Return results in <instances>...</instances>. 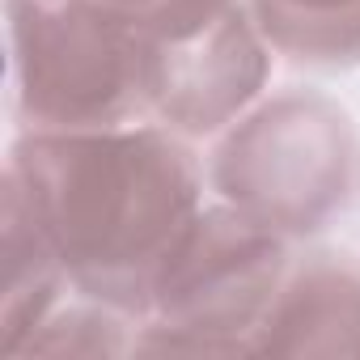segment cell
<instances>
[{
  "mask_svg": "<svg viewBox=\"0 0 360 360\" xmlns=\"http://www.w3.org/2000/svg\"><path fill=\"white\" fill-rule=\"evenodd\" d=\"M136 335H140V318L110 309L102 301L77 297L68 305H60L22 347V356L30 352H68V356H127L136 352Z\"/></svg>",
  "mask_w": 360,
  "mask_h": 360,
  "instance_id": "obj_9",
  "label": "cell"
},
{
  "mask_svg": "<svg viewBox=\"0 0 360 360\" xmlns=\"http://www.w3.org/2000/svg\"><path fill=\"white\" fill-rule=\"evenodd\" d=\"M255 356H360V259L343 250L292 259Z\"/></svg>",
  "mask_w": 360,
  "mask_h": 360,
  "instance_id": "obj_6",
  "label": "cell"
},
{
  "mask_svg": "<svg viewBox=\"0 0 360 360\" xmlns=\"http://www.w3.org/2000/svg\"><path fill=\"white\" fill-rule=\"evenodd\" d=\"M5 297H0V347L9 356H22L26 339L64 305V292H72V280L47 242V233L34 225V217L22 208V200L5 187Z\"/></svg>",
  "mask_w": 360,
  "mask_h": 360,
  "instance_id": "obj_7",
  "label": "cell"
},
{
  "mask_svg": "<svg viewBox=\"0 0 360 360\" xmlns=\"http://www.w3.org/2000/svg\"><path fill=\"white\" fill-rule=\"evenodd\" d=\"M360 140L339 102L314 89L259 98L217 136L208 187L288 242L326 229L356 187Z\"/></svg>",
  "mask_w": 360,
  "mask_h": 360,
  "instance_id": "obj_2",
  "label": "cell"
},
{
  "mask_svg": "<svg viewBox=\"0 0 360 360\" xmlns=\"http://www.w3.org/2000/svg\"><path fill=\"white\" fill-rule=\"evenodd\" d=\"M208 169L191 140L161 123L22 131L5 187L56 246L72 292L148 314L153 284L204 208Z\"/></svg>",
  "mask_w": 360,
  "mask_h": 360,
  "instance_id": "obj_1",
  "label": "cell"
},
{
  "mask_svg": "<svg viewBox=\"0 0 360 360\" xmlns=\"http://www.w3.org/2000/svg\"><path fill=\"white\" fill-rule=\"evenodd\" d=\"M276 56L305 68L360 64V0H246Z\"/></svg>",
  "mask_w": 360,
  "mask_h": 360,
  "instance_id": "obj_8",
  "label": "cell"
},
{
  "mask_svg": "<svg viewBox=\"0 0 360 360\" xmlns=\"http://www.w3.org/2000/svg\"><path fill=\"white\" fill-rule=\"evenodd\" d=\"M144 106L183 140H217L267 89L271 43L246 0H169L140 18Z\"/></svg>",
  "mask_w": 360,
  "mask_h": 360,
  "instance_id": "obj_5",
  "label": "cell"
},
{
  "mask_svg": "<svg viewBox=\"0 0 360 360\" xmlns=\"http://www.w3.org/2000/svg\"><path fill=\"white\" fill-rule=\"evenodd\" d=\"M22 131L144 123L140 18L106 0H5Z\"/></svg>",
  "mask_w": 360,
  "mask_h": 360,
  "instance_id": "obj_4",
  "label": "cell"
},
{
  "mask_svg": "<svg viewBox=\"0 0 360 360\" xmlns=\"http://www.w3.org/2000/svg\"><path fill=\"white\" fill-rule=\"evenodd\" d=\"M106 5H115V9H123V13H136V18H144V13H157L161 5H169V0H106Z\"/></svg>",
  "mask_w": 360,
  "mask_h": 360,
  "instance_id": "obj_10",
  "label": "cell"
},
{
  "mask_svg": "<svg viewBox=\"0 0 360 360\" xmlns=\"http://www.w3.org/2000/svg\"><path fill=\"white\" fill-rule=\"evenodd\" d=\"M292 267V242L225 200L204 204L165 259L136 352L255 356V335Z\"/></svg>",
  "mask_w": 360,
  "mask_h": 360,
  "instance_id": "obj_3",
  "label": "cell"
}]
</instances>
